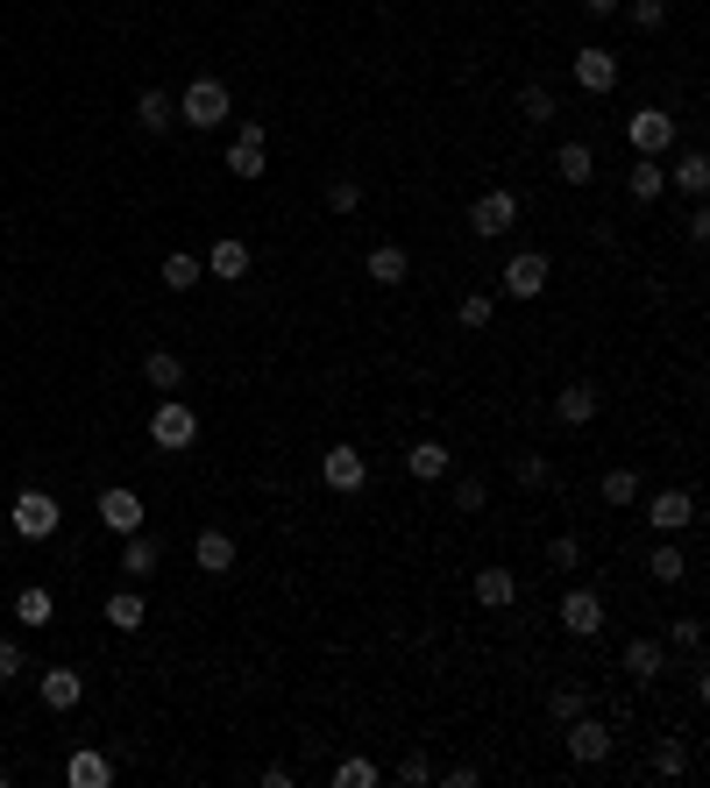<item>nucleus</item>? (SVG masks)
<instances>
[{
	"instance_id": "obj_2",
	"label": "nucleus",
	"mask_w": 710,
	"mask_h": 788,
	"mask_svg": "<svg viewBox=\"0 0 710 788\" xmlns=\"http://www.w3.org/2000/svg\"><path fill=\"white\" fill-rule=\"evenodd\" d=\"M512 227H519V192L490 185V192H476V200H469V235L476 242H497V235H512Z\"/></svg>"
},
{
	"instance_id": "obj_7",
	"label": "nucleus",
	"mask_w": 710,
	"mask_h": 788,
	"mask_svg": "<svg viewBox=\"0 0 710 788\" xmlns=\"http://www.w3.org/2000/svg\"><path fill=\"white\" fill-rule=\"evenodd\" d=\"M320 484H328L334 497H356L362 484H370V463H362V448H349V440H334V448L320 455Z\"/></svg>"
},
{
	"instance_id": "obj_25",
	"label": "nucleus",
	"mask_w": 710,
	"mask_h": 788,
	"mask_svg": "<svg viewBox=\"0 0 710 788\" xmlns=\"http://www.w3.org/2000/svg\"><path fill=\"white\" fill-rule=\"evenodd\" d=\"M625 192H632L640 206H654L661 192H668V164H661V157H640V164L625 171Z\"/></svg>"
},
{
	"instance_id": "obj_26",
	"label": "nucleus",
	"mask_w": 710,
	"mask_h": 788,
	"mask_svg": "<svg viewBox=\"0 0 710 788\" xmlns=\"http://www.w3.org/2000/svg\"><path fill=\"white\" fill-rule=\"evenodd\" d=\"M143 377H149V391H157V398H171V391L185 383V356H171V349H149V356H143Z\"/></svg>"
},
{
	"instance_id": "obj_16",
	"label": "nucleus",
	"mask_w": 710,
	"mask_h": 788,
	"mask_svg": "<svg viewBox=\"0 0 710 788\" xmlns=\"http://www.w3.org/2000/svg\"><path fill=\"white\" fill-rule=\"evenodd\" d=\"M619 668H625L632 682H661V675H668V646H661V640H625Z\"/></svg>"
},
{
	"instance_id": "obj_10",
	"label": "nucleus",
	"mask_w": 710,
	"mask_h": 788,
	"mask_svg": "<svg viewBox=\"0 0 710 788\" xmlns=\"http://www.w3.org/2000/svg\"><path fill=\"white\" fill-rule=\"evenodd\" d=\"M646 526H654V533H668V541H675V533H689V526H697V490H654V497H646Z\"/></svg>"
},
{
	"instance_id": "obj_48",
	"label": "nucleus",
	"mask_w": 710,
	"mask_h": 788,
	"mask_svg": "<svg viewBox=\"0 0 710 788\" xmlns=\"http://www.w3.org/2000/svg\"><path fill=\"white\" fill-rule=\"evenodd\" d=\"M625 0H583V14H619Z\"/></svg>"
},
{
	"instance_id": "obj_46",
	"label": "nucleus",
	"mask_w": 710,
	"mask_h": 788,
	"mask_svg": "<svg viewBox=\"0 0 710 788\" xmlns=\"http://www.w3.org/2000/svg\"><path fill=\"white\" fill-rule=\"evenodd\" d=\"M455 512H484V476H463V484H455Z\"/></svg>"
},
{
	"instance_id": "obj_43",
	"label": "nucleus",
	"mask_w": 710,
	"mask_h": 788,
	"mask_svg": "<svg viewBox=\"0 0 710 788\" xmlns=\"http://www.w3.org/2000/svg\"><path fill=\"white\" fill-rule=\"evenodd\" d=\"M547 562H554V568H583V541H575V533H554Z\"/></svg>"
},
{
	"instance_id": "obj_19",
	"label": "nucleus",
	"mask_w": 710,
	"mask_h": 788,
	"mask_svg": "<svg viewBox=\"0 0 710 788\" xmlns=\"http://www.w3.org/2000/svg\"><path fill=\"white\" fill-rule=\"evenodd\" d=\"M65 781H71V788H107V781H114V760L100 753V746H79V753L65 760Z\"/></svg>"
},
{
	"instance_id": "obj_24",
	"label": "nucleus",
	"mask_w": 710,
	"mask_h": 788,
	"mask_svg": "<svg viewBox=\"0 0 710 788\" xmlns=\"http://www.w3.org/2000/svg\"><path fill=\"white\" fill-rule=\"evenodd\" d=\"M406 469L419 476V484H440V476L455 469V455L440 448V440H412V448H406Z\"/></svg>"
},
{
	"instance_id": "obj_3",
	"label": "nucleus",
	"mask_w": 710,
	"mask_h": 788,
	"mask_svg": "<svg viewBox=\"0 0 710 788\" xmlns=\"http://www.w3.org/2000/svg\"><path fill=\"white\" fill-rule=\"evenodd\" d=\"M227 114H235V100H227L221 79H192L178 93V128H221Z\"/></svg>"
},
{
	"instance_id": "obj_15",
	"label": "nucleus",
	"mask_w": 710,
	"mask_h": 788,
	"mask_svg": "<svg viewBox=\"0 0 710 788\" xmlns=\"http://www.w3.org/2000/svg\"><path fill=\"white\" fill-rule=\"evenodd\" d=\"M597 383H562V391H554V419H562V427H590V419H597Z\"/></svg>"
},
{
	"instance_id": "obj_4",
	"label": "nucleus",
	"mask_w": 710,
	"mask_h": 788,
	"mask_svg": "<svg viewBox=\"0 0 710 788\" xmlns=\"http://www.w3.org/2000/svg\"><path fill=\"white\" fill-rule=\"evenodd\" d=\"M8 526L22 533V541H50V533L65 526V505H57L50 490H14V505H8Z\"/></svg>"
},
{
	"instance_id": "obj_20",
	"label": "nucleus",
	"mask_w": 710,
	"mask_h": 788,
	"mask_svg": "<svg viewBox=\"0 0 710 788\" xmlns=\"http://www.w3.org/2000/svg\"><path fill=\"white\" fill-rule=\"evenodd\" d=\"M192 562H200L206 575H227L235 568V533H221V526H206L200 541H192Z\"/></svg>"
},
{
	"instance_id": "obj_40",
	"label": "nucleus",
	"mask_w": 710,
	"mask_h": 788,
	"mask_svg": "<svg viewBox=\"0 0 710 788\" xmlns=\"http://www.w3.org/2000/svg\"><path fill=\"white\" fill-rule=\"evenodd\" d=\"M29 668V653H22V640H14V632H0V682H14Z\"/></svg>"
},
{
	"instance_id": "obj_32",
	"label": "nucleus",
	"mask_w": 710,
	"mask_h": 788,
	"mask_svg": "<svg viewBox=\"0 0 710 788\" xmlns=\"http://www.w3.org/2000/svg\"><path fill=\"white\" fill-rule=\"evenodd\" d=\"M554 114H562V100H554V93L533 79V86H519V121H533V128H547Z\"/></svg>"
},
{
	"instance_id": "obj_17",
	"label": "nucleus",
	"mask_w": 710,
	"mask_h": 788,
	"mask_svg": "<svg viewBox=\"0 0 710 788\" xmlns=\"http://www.w3.org/2000/svg\"><path fill=\"white\" fill-rule=\"evenodd\" d=\"M36 689H43V710H79V697H86V675H79V668H65V661H57V668H43V682H36Z\"/></svg>"
},
{
	"instance_id": "obj_13",
	"label": "nucleus",
	"mask_w": 710,
	"mask_h": 788,
	"mask_svg": "<svg viewBox=\"0 0 710 788\" xmlns=\"http://www.w3.org/2000/svg\"><path fill=\"white\" fill-rule=\"evenodd\" d=\"M100 526H107V533H121V541H128V533H143V497L128 490V484L100 490Z\"/></svg>"
},
{
	"instance_id": "obj_21",
	"label": "nucleus",
	"mask_w": 710,
	"mask_h": 788,
	"mask_svg": "<svg viewBox=\"0 0 710 788\" xmlns=\"http://www.w3.org/2000/svg\"><path fill=\"white\" fill-rule=\"evenodd\" d=\"M362 271H370V284H406L412 278V256L398 242H377L370 256H362Z\"/></svg>"
},
{
	"instance_id": "obj_35",
	"label": "nucleus",
	"mask_w": 710,
	"mask_h": 788,
	"mask_svg": "<svg viewBox=\"0 0 710 788\" xmlns=\"http://www.w3.org/2000/svg\"><path fill=\"white\" fill-rule=\"evenodd\" d=\"M455 320H463L469 334H476V327H490V320H497V299H490V292H469L463 305H455Z\"/></svg>"
},
{
	"instance_id": "obj_37",
	"label": "nucleus",
	"mask_w": 710,
	"mask_h": 788,
	"mask_svg": "<svg viewBox=\"0 0 710 788\" xmlns=\"http://www.w3.org/2000/svg\"><path fill=\"white\" fill-rule=\"evenodd\" d=\"M625 14H632V29H668V0H625Z\"/></svg>"
},
{
	"instance_id": "obj_41",
	"label": "nucleus",
	"mask_w": 710,
	"mask_h": 788,
	"mask_svg": "<svg viewBox=\"0 0 710 788\" xmlns=\"http://www.w3.org/2000/svg\"><path fill=\"white\" fill-rule=\"evenodd\" d=\"M512 476H519L526 490H547V476H554V469H547V455H519V463H512Z\"/></svg>"
},
{
	"instance_id": "obj_30",
	"label": "nucleus",
	"mask_w": 710,
	"mask_h": 788,
	"mask_svg": "<svg viewBox=\"0 0 710 788\" xmlns=\"http://www.w3.org/2000/svg\"><path fill=\"white\" fill-rule=\"evenodd\" d=\"M143 619H149L143 590H114V597H107V625L114 632H143Z\"/></svg>"
},
{
	"instance_id": "obj_6",
	"label": "nucleus",
	"mask_w": 710,
	"mask_h": 788,
	"mask_svg": "<svg viewBox=\"0 0 710 788\" xmlns=\"http://www.w3.org/2000/svg\"><path fill=\"white\" fill-rule=\"evenodd\" d=\"M227 171H235L242 185H256L263 171H271V121H242L235 143H227Z\"/></svg>"
},
{
	"instance_id": "obj_38",
	"label": "nucleus",
	"mask_w": 710,
	"mask_h": 788,
	"mask_svg": "<svg viewBox=\"0 0 710 788\" xmlns=\"http://www.w3.org/2000/svg\"><path fill=\"white\" fill-rule=\"evenodd\" d=\"M583 710H590V697H583V689H554V697H547V718H554V724L583 718Z\"/></svg>"
},
{
	"instance_id": "obj_12",
	"label": "nucleus",
	"mask_w": 710,
	"mask_h": 788,
	"mask_svg": "<svg viewBox=\"0 0 710 788\" xmlns=\"http://www.w3.org/2000/svg\"><path fill=\"white\" fill-rule=\"evenodd\" d=\"M562 732H568V753L583 760V767H597V760H611V724H604V718H590V710H583V718H568Z\"/></svg>"
},
{
	"instance_id": "obj_11",
	"label": "nucleus",
	"mask_w": 710,
	"mask_h": 788,
	"mask_svg": "<svg viewBox=\"0 0 710 788\" xmlns=\"http://www.w3.org/2000/svg\"><path fill=\"white\" fill-rule=\"evenodd\" d=\"M575 86L597 93V100H604V93H619V57H611L604 43H583V50H575Z\"/></svg>"
},
{
	"instance_id": "obj_28",
	"label": "nucleus",
	"mask_w": 710,
	"mask_h": 788,
	"mask_svg": "<svg viewBox=\"0 0 710 788\" xmlns=\"http://www.w3.org/2000/svg\"><path fill=\"white\" fill-rule=\"evenodd\" d=\"M157 278H164V292H192V284H200V278H206V263H200V256H192V249H171V256H164V271H157Z\"/></svg>"
},
{
	"instance_id": "obj_18",
	"label": "nucleus",
	"mask_w": 710,
	"mask_h": 788,
	"mask_svg": "<svg viewBox=\"0 0 710 788\" xmlns=\"http://www.w3.org/2000/svg\"><path fill=\"white\" fill-rule=\"evenodd\" d=\"M476 604H484V611H512V604H519V575H512V568H476Z\"/></svg>"
},
{
	"instance_id": "obj_1",
	"label": "nucleus",
	"mask_w": 710,
	"mask_h": 788,
	"mask_svg": "<svg viewBox=\"0 0 710 788\" xmlns=\"http://www.w3.org/2000/svg\"><path fill=\"white\" fill-rule=\"evenodd\" d=\"M149 440H157L164 455H185L192 440H200V412H192L178 391H171V398H157V412H149Z\"/></svg>"
},
{
	"instance_id": "obj_42",
	"label": "nucleus",
	"mask_w": 710,
	"mask_h": 788,
	"mask_svg": "<svg viewBox=\"0 0 710 788\" xmlns=\"http://www.w3.org/2000/svg\"><path fill=\"white\" fill-rule=\"evenodd\" d=\"M356 206H362V185L356 178H334L328 185V214H356Z\"/></svg>"
},
{
	"instance_id": "obj_31",
	"label": "nucleus",
	"mask_w": 710,
	"mask_h": 788,
	"mask_svg": "<svg viewBox=\"0 0 710 788\" xmlns=\"http://www.w3.org/2000/svg\"><path fill=\"white\" fill-rule=\"evenodd\" d=\"M646 575H654V583H682V575H689V554H682V547L661 533V541H654V554H646Z\"/></svg>"
},
{
	"instance_id": "obj_9",
	"label": "nucleus",
	"mask_w": 710,
	"mask_h": 788,
	"mask_svg": "<svg viewBox=\"0 0 710 788\" xmlns=\"http://www.w3.org/2000/svg\"><path fill=\"white\" fill-rule=\"evenodd\" d=\"M554 625H562L568 640H597L604 632V597L597 590H568V597L554 604Z\"/></svg>"
},
{
	"instance_id": "obj_27",
	"label": "nucleus",
	"mask_w": 710,
	"mask_h": 788,
	"mask_svg": "<svg viewBox=\"0 0 710 788\" xmlns=\"http://www.w3.org/2000/svg\"><path fill=\"white\" fill-rule=\"evenodd\" d=\"M668 178H675V192H689V200H703V192H710V157H703V149H682Z\"/></svg>"
},
{
	"instance_id": "obj_33",
	"label": "nucleus",
	"mask_w": 710,
	"mask_h": 788,
	"mask_svg": "<svg viewBox=\"0 0 710 788\" xmlns=\"http://www.w3.org/2000/svg\"><path fill=\"white\" fill-rule=\"evenodd\" d=\"M14 619H22V625H50L57 619V597H50L43 583H29L22 597H14Z\"/></svg>"
},
{
	"instance_id": "obj_8",
	"label": "nucleus",
	"mask_w": 710,
	"mask_h": 788,
	"mask_svg": "<svg viewBox=\"0 0 710 788\" xmlns=\"http://www.w3.org/2000/svg\"><path fill=\"white\" fill-rule=\"evenodd\" d=\"M625 143L640 149V157H668V149H675V114H668V107H640L625 121Z\"/></svg>"
},
{
	"instance_id": "obj_34",
	"label": "nucleus",
	"mask_w": 710,
	"mask_h": 788,
	"mask_svg": "<svg viewBox=\"0 0 710 788\" xmlns=\"http://www.w3.org/2000/svg\"><path fill=\"white\" fill-rule=\"evenodd\" d=\"M654 775H661V781L689 775V746H682V739H661V746H654Z\"/></svg>"
},
{
	"instance_id": "obj_45",
	"label": "nucleus",
	"mask_w": 710,
	"mask_h": 788,
	"mask_svg": "<svg viewBox=\"0 0 710 788\" xmlns=\"http://www.w3.org/2000/svg\"><path fill=\"white\" fill-rule=\"evenodd\" d=\"M668 640H675L682 653H697L703 646V619H675V625H668Z\"/></svg>"
},
{
	"instance_id": "obj_5",
	"label": "nucleus",
	"mask_w": 710,
	"mask_h": 788,
	"mask_svg": "<svg viewBox=\"0 0 710 788\" xmlns=\"http://www.w3.org/2000/svg\"><path fill=\"white\" fill-rule=\"evenodd\" d=\"M547 284H554V256H547V249H519V256L505 263V278H497V292L526 305V299H541Z\"/></svg>"
},
{
	"instance_id": "obj_47",
	"label": "nucleus",
	"mask_w": 710,
	"mask_h": 788,
	"mask_svg": "<svg viewBox=\"0 0 710 788\" xmlns=\"http://www.w3.org/2000/svg\"><path fill=\"white\" fill-rule=\"evenodd\" d=\"M682 235H689V242H710V214H703V206H689V221H682Z\"/></svg>"
},
{
	"instance_id": "obj_36",
	"label": "nucleus",
	"mask_w": 710,
	"mask_h": 788,
	"mask_svg": "<svg viewBox=\"0 0 710 788\" xmlns=\"http://www.w3.org/2000/svg\"><path fill=\"white\" fill-rule=\"evenodd\" d=\"M604 505H640V476H632V469H604Z\"/></svg>"
},
{
	"instance_id": "obj_23",
	"label": "nucleus",
	"mask_w": 710,
	"mask_h": 788,
	"mask_svg": "<svg viewBox=\"0 0 710 788\" xmlns=\"http://www.w3.org/2000/svg\"><path fill=\"white\" fill-rule=\"evenodd\" d=\"M200 263H206V271H214L221 284H242V278H249V242L221 235V242H214V256H200Z\"/></svg>"
},
{
	"instance_id": "obj_44",
	"label": "nucleus",
	"mask_w": 710,
	"mask_h": 788,
	"mask_svg": "<svg viewBox=\"0 0 710 788\" xmlns=\"http://www.w3.org/2000/svg\"><path fill=\"white\" fill-rule=\"evenodd\" d=\"M398 781H406V788H427V781H434V760H427V753H406V760H398Z\"/></svg>"
},
{
	"instance_id": "obj_14",
	"label": "nucleus",
	"mask_w": 710,
	"mask_h": 788,
	"mask_svg": "<svg viewBox=\"0 0 710 788\" xmlns=\"http://www.w3.org/2000/svg\"><path fill=\"white\" fill-rule=\"evenodd\" d=\"M136 128H143V136H171V128H178V100H171L164 86L136 93Z\"/></svg>"
},
{
	"instance_id": "obj_22",
	"label": "nucleus",
	"mask_w": 710,
	"mask_h": 788,
	"mask_svg": "<svg viewBox=\"0 0 710 788\" xmlns=\"http://www.w3.org/2000/svg\"><path fill=\"white\" fill-rule=\"evenodd\" d=\"M554 178H562V185H590V178H597V149H590V143H562V149H554Z\"/></svg>"
},
{
	"instance_id": "obj_39",
	"label": "nucleus",
	"mask_w": 710,
	"mask_h": 788,
	"mask_svg": "<svg viewBox=\"0 0 710 788\" xmlns=\"http://www.w3.org/2000/svg\"><path fill=\"white\" fill-rule=\"evenodd\" d=\"M328 781H334V788H377V767H370V760H341Z\"/></svg>"
},
{
	"instance_id": "obj_29",
	"label": "nucleus",
	"mask_w": 710,
	"mask_h": 788,
	"mask_svg": "<svg viewBox=\"0 0 710 788\" xmlns=\"http://www.w3.org/2000/svg\"><path fill=\"white\" fill-rule=\"evenodd\" d=\"M121 575H128V583H149V575H157V541H149V533H128V547H121Z\"/></svg>"
}]
</instances>
